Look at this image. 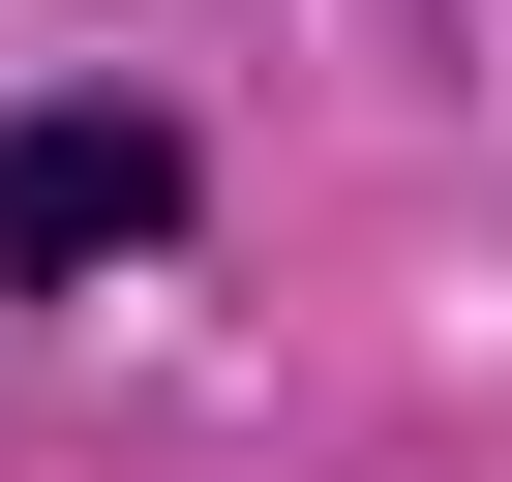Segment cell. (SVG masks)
<instances>
[{"label":"cell","mask_w":512,"mask_h":482,"mask_svg":"<svg viewBox=\"0 0 512 482\" xmlns=\"http://www.w3.org/2000/svg\"><path fill=\"white\" fill-rule=\"evenodd\" d=\"M121 241H181V121L151 91H31V121H0V302L121 272Z\"/></svg>","instance_id":"cell-1"}]
</instances>
